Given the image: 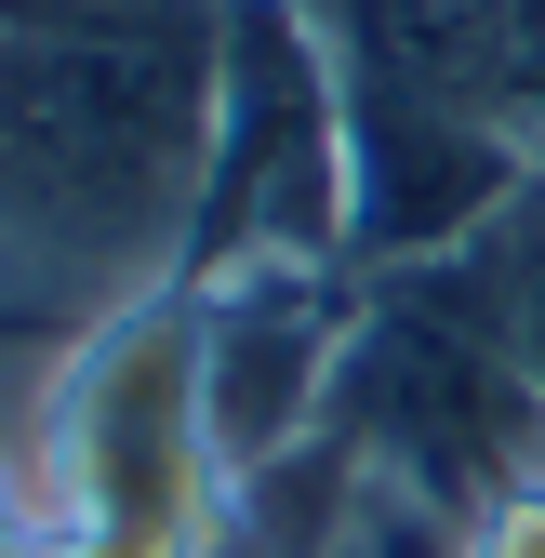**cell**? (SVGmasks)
Listing matches in <instances>:
<instances>
[{
  "instance_id": "6da1fadb",
  "label": "cell",
  "mask_w": 545,
  "mask_h": 558,
  "mask_svg": "<svg viewBox=\"0 0 545 558\" xmlns=\"http://www.w3.org/2000/svg\"><path fill=\"white\" fill-rule=\"evenodd\" d=\"M332 439H347L373 478H399L413 506H439V519H480L493 493L545 478V373L519 360L480 253L360 279Z\"/></svg>"
},
{
  "instance_id": "5b68a950",
  "label": "cell",
  "mask_w": 545,
  "mask_h": 558,
  "mask_svg": "<svg viewBox=\"0 0 545 558\" xmlns=\"http://www.w3.org/2000/svg\"><path fill=\"white\" fill-rule=\"evenodd\" d=\"M465 558H545V478H519V493H493L465 519Z\"/></svg>"
},
{
  "instance_id": "277c9868",
  "label": "cell",
  "mask_w": 545,
  "mask_h": 558,
  "mask_svg": "<svg viewBox=\"0 0 545 558\" xmlns=\"http://www.w3.org/2000/svg\"><path fill=\"white\" fill-rule=\"evenodd\" d=\"M506 94H519V133L545 160V0H506Z\"/></svg>"
},
{
  "instance_id": "8992f818",
  "label": "cell",
  "mask_w": 545,
  "mask_h": 558,
  "mask_svg": "<svg viewBox=\"0 0 545 558\" xmlns=\"http://www.w3.org/2000/svg\"><path fill=\"white\" fill-rule=\"evenodd\" d=\"M66 14V0H0V27H53Z\"/></svg>"
},
{
  "instance_id": "7a4b0ae2",
  "label": "cell",
  "mask_w": 545,
  "mask_h": 558,
  "mask_svg": "<svg viewBox=\"0 0 545 558\" xmlns=\"http://www.w3.org/2000/svg\"><path fill=\"white\" fill-rule=\"evenodd\" d=\"M240 266H347V81L306 0H227L214 40V160H199L186 293Z\"/></svg>"
},
{
  "instance_id": "3957f363",
  "label": "cell",
  "mask_w": 545,
  "mask_h": 558,
  "mask_svg": "<svg viewBox=\"0 0 545 558\" xmlns=\"http://www.w3.org/2000/svg\"><path fill=\"white\" fill-rule=\"evenodd\" d=\"M347 332H360V279H332V266H240V279H199V426H214L227 493L332 439Z\"/></svg>"
}]
</instances>
